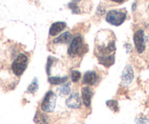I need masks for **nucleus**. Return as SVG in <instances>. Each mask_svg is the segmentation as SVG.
<instances>
[{"label":"nucleus","mask_w":149,"mask_h":124,"mask_svg":"<svg viewBox=\"0 0 149 124\" xmlns=\"http://www.w3.org/2000/svg\"><path fill=\"white\" fill-rule=\"evenodd\" d=\"M116 36L113 32L109 30H102L95 38L94 55L99 62L109 68L115 62Z\"/></svg>","instance_id":"f257e3e1"},{"label":"nucleus","mask_w":149,"mask_h":124,"mask_svg":"<svg viewBox=\"0 0 149 124\" xmlns=\"http://www.w3.org/2000/svg\"><path fill=\"white\" fill-rule=\"evenodd\" d=\"M88 51V47L85 44L84 37L76 35L73 37L67 49V55L71 58H81Z\"/></svg>","instance_id":"f03ea898"},{"label":"nucleus","mask_w":149,"mask_h":124,"mask_svg":"<svg viewBox=\"0 0 149 124\" xmlns=\"http://www.w3.org/2000/svg\"><path fill=\"white\" fill-rule=\"evenodd\" d=\"M68 8L73 14H80L89 12L93 8L91 0H72L68 4Z\"/></svg>","instance_id":"7ed1b4c3"},{"label":"nucleus","mask_w":149,"mask_h":124,"mask_svg":"<svg viewBox=\"0 0 149 124\" xmlns=\"http://www.w3.org/2000/svg\"><path fill=\"white\" fill-rule=\"evenodd\" d=\"M127 16V11L123 10H111L107 12L105 20L109 24L119 26L125 21Z\"/></svg>","instance_id":"20e7f679"},{"label":"nucleus","mask_w":149,"mask_h":124,"mask_svg":"<svg viewBox=\"0 0 149 124\" xmlns=\"http://www.w3.org/2000/svg\"><path fill=\"white\" fill-rule=\"evenodd\" d=\"M28 63L29 58L24 53L18 54L11 65V68H12L13 73L18 77L21 76L26 69Z\"/></svg>","instance_id":"39448f33"},{"label":"nucleus","mask_w":149,"mask_h":124,"mask_svg":"<svg viewBox=\"0 0 149 124\" xmlns=\"http://www.w3.org/2000/svg\"><path fill=\"white\" fill-rule=\"evenodd\" d=\"M56 95L53 91H48L45 94L42 102H41V110L44 112H52L54 110L56 103Z\"/></svg>","instance_id":"423d86ee"},{"label":"nucleus","mask_w":149,"mask_h":124,"mask_svg":"<svg viewBox=\"0 0 149 124\" xmlns=\"http://www.w3.org/2000/svg\"><path fill=\"white\" fill-rule=\"evenodd\" d=\"M134 43L137 49V52L139 54H142L146 48V42L148 38L146 36L145 31L143 29H138L134 34L133 37Z\"/></svg>","instance_id":"0eeeda50"},{"label":"nucleus","mask_w":149,"mask_h":124,"mask_svg":"<svg viewBox=\"0 0 149 124\" xmlns=\"http://www.w3.org/2000/svg\"><path fill=\"white\" fill-rule=\"evenodd\" d=\"M66 105L71 109H78L81 108L82 102L79 94L78 92H73L71 94L66 100Z\"/></svg>","instance_id":"6e6552de"},{"label":"nucleus","mask_w":149,"mask_h":124,"mask_svg":"<svg viewBox=\"0 0 149 124\" xmlns=\"http://www.w3.org/2000/svg\"><path fill=\"white\" fill-rule=\"evenodd\" d=\"M99 75L94 71H88L85 73L83 78V84L88 86H94L99 82Z\"/></svg>","instance_id":"1a4fd4ad"},{"label":"nucleus","mask_w":149,"mask_h":124,"mask_svg":"<svg viewBox=\"0 0 149 124\" xmlns=\"http://www.w3.org/2000/svg\"><path fill=\"white\" fill-rule=\"evenodd\" d=\"M133 78H134V72H133L132 68L130 65H127L121 75L123 85L125 86H129L132 81Z\"/></svg>","instance_id":"9d476101"},{"label":"nucleus","mask_w":149,"mask_h":124,"mask_svg":"<svg viewBox=\"0 0 149 124\" xmlns=\"http://www.w3.org/2000/svg\"><path fill=\"white\" fill-rule=\"evenodd\" d=\"M72 34L70 31H65L64 33L61 34L56 38L53 40V44L56 45H70L72 39Z\"/></svg>","instance_id":"9b49d317"},{"label":"nucleus","mask_w":149,"mask_h":124,"mask_svg":"<svg viewBox=\"0 0 149 124\" xmlns=\"http://www.w3.org/2000/svg\"><path fill=\"white\" fill-rule=\"evenodd\" d=\"M81 95H82V100L86 107L89 108L91 103V97L93 95V92L91 88L88 86H84L81 89Z\"/></svg>","instance_id":"f8f14e48"},{"label":"nucleus","mask_w":149,"mask_h":124,"mask_svg":"<svg viewBox=\"0 0 149 124\" xmlns=\"http://www.w3.org/2000/svg\"><path fill=\"white\" fill-rule=\"evenodd\" d=\"M67 27V24L64 22H56L51 25L49 30V35L55 36L61 32Z\"/></svg>","instance_id":"ddd939ff"},{"label":"nucleus","mask_w":149,"mask_h":124,"mask_svg":"<svg viewBox=\"0 0 149 124\" xmlns=\"http://www.w3.org/2000/svg\"><path fill=\"white\" fill-rule=\"evenodd\" d=\"M36 124H49V118L45 112H37L34 119Z\"/></svg>","instance_id":"4468645a"},{"label":"nucleus","mask_w":149,"mask_h":124,"mask_svg":"<svg viewBox=\"0 0 149 124\" xmlns=\"http://www.w3.org/2000/svg\"><path fill=\"white\" fill-rule=\"evenodd\" d=\"M71 83L70 81H67L65 84L62 85L61 87L58 88L57 89V92H58V95L61 97L67 96L70 94V92H71Z\"/></svg>","instance_id":"2eb2a0df"},{"label":"nucleus","mask_w":149,"mask_h":124,"mask_svg":"<svg viewBox=\"0 0 149 124\" xmlns=\"http://www.w3.org/2000/svg\"><path fill=\"white\" fill-rule=\"evenodd\" d=\"M68 76L64 77H48V81L52 85H61L68 81Z\"/></svg>","instance_id":"dca6fc26"},{"label":"nucleus","mask_w":149,"mask_h":124,"mask_svg":"<svg viewBox=\"0 0 149 124\" xmlns=\"http://www.w3.org/2000/svg\"><path fill=\"white\" fill-rule=\"evenodd\" d=\"M38 87H39V84H38V81H37V78H34L33 79L32 82L31 83V84L28 86L27 89V92L29 94H31L34 95L37 90H38Z\"/></svg>","instance_id":"f3484780"},{"label":"nucleus","mask_w":149,"mask_h":124,"mask_svg":"<svg viewBox=\"0 0 149 124\" xmlns=\"http://www.w3.org/2000/svg\"><path fill=\"white\" fill-rule=\"evenodd\" d=\"M107 106L113 112H117L119 110V106H118V103L117 101L116 100H108L106 102Z\"/></svg>","instance_id":"a211bd4d"},{"label":"nucleus","mask_w":149,"mask_h":124,"mask_svg":"<svg viewBox=\"0 0 149 124\" xmlns=\"http://www.w3.org/2000/svg\"><path fill=\"white\" fill-rule=\"evenodd\" d=\"M81 78V72H79L78 71H76V70H73L71 72V79L72 81L73 82L76 83L78 81H80Z\"/></svg>","instance_id":"6ab92c4d"},{"label":"nucleus","mask_w":149,"mask_h":124,"mask_svg":"<svg viewBox=\"0 0 149 124\" xmlns=\"http://www.w3.org/2000/svg\"><path fill=\"white\" fill-rule=\"evenodd\" d=\"M135 122L137 124H146L148 122V119L144 118H139L135 120Z\"/></svg>","instance_id":"aec40b11"},{"label":"nucleus","mask_w":149,"mask_h":124,"mask_svg":"<svg viewBox=\"0 0 149 124\" xmlns=\"http://www.w3.org/2000/svg\"><path fill=\"white\" fill-rule=\"evenodd\" d=\"M110 2H113V3L117 4V5H120V4H122L125 2L126 0H108Z\"/></svg>","instance_id":"412c9836"},{"label":"nucleus","mask_w":149,"mask_h":124,"mask_svg":"<svg viewBox=\"0 0 149 124\" xmlns=\"http://www.w3.org/2000/svg\"><path fill=\"white\" fill-rule=\"evenodd\" d=\"M148 104H149V97H148Z\"/></svg>","instance_id":"4be33fe9"},{"label":"nucleus","mask_w":149,"mask_h":124,"mask_svg":"<svg viewBox=\"0 0 149 124\" xmlns=\"http://www.w3.org/2000/svg\"><path fill=\"white\" fill-rule=\"evenodd\" d=\"M148 8H149V5H148Z\"/></svg>","instance_id":"5701e85b"}]
</instances>
